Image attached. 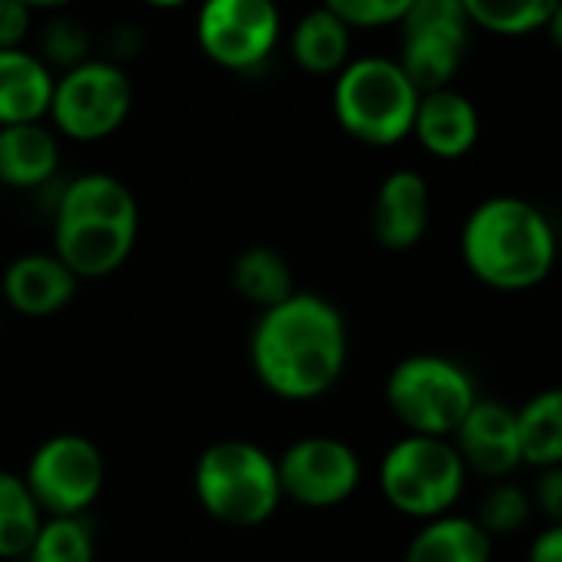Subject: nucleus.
<instances>
[{
  "label": "nucleus",
  "instance_id": "20",
  "mask_svg": "<svg viewBox=\"0 0 562 562\" xmlns=\"http://www.w3.org/2000/svg\"><path fill=\"white\" fill-rule=\"evenodd\" d=\"M352 30L326 7L300 16L290 33V56L310 76H336L352 56Z\"/></svg>",
  "mask_w": 562,
  "mask_h": 562
},
{
  "label": "nucleus",
  "instance_id": "18",
  "mask_svg": "<svg viewBox=\"0 0 562 562\" xmlns=\"http://www.w3.org/2000/svg\"><path fill=\"white\" fill-rule=\"evenodd\" d=\"M56 72L33 49H0V125L43 122Z\"/></svg>",
  "mask_w": 562,
  "mask_h": 562
},
{
  "label": "nucleus",
  "instance_id": "33",
  "mask_svg": "<svg viewBox=\"0 0 562 562\" xmlns=\"http://www.w3.org/2000/svg\"><path fill=\"white\" fill-rule=\"evenodd\" d=\"M148 7H158V10H178V7H184V3H191V0H145Z\"/></svg>",
  "mask_w": 562,
  "mask_h": 562
},
{
  "label": "nucleus",
  "instance_id": "27",
  "mask_svg": "<svg viewBox=\"0 0 562 562\" xmlns=\"http://www.w3.org/2000/svg\"><path fill=\"white\" fill-rule=\"evenodd\" d=\"M36 56L49 66V69H72L82 59H89V33L79 20L72 16H53L43 30H40V49Z\"/></svg>",
  "mask_w": 562,
  "mask_h": 562
},
{
  "label": "nucleus",
  "instance_id": "21",
  "mask_svg": "<svg viewBox=\"0 0 562 562\" xmlns=\"http://www.w3.org/2000/svg\"><path fill=\"white\" fill-rule=\"evenodd\" d=\"M520 464L533 471L562 468V392L547 389L514 408Z\"/></svg>",
  "mask_w": 562,
  "mask_h": 562
},
{
  "label": "nucleus",
  "instance_id": "28",
  "mask_svg": "<svg viewBox=\"0 0 562 562\" xmlns=\"http://www.w3.org/2000/svg\"><path fill=\"white\" fill-rule=\"evenodd\" d=\"M326 10H333L349 30H379L402 23L412 0H323Z\"/></svg>",
  "mask_w": 562,
  "mask_h": 562
},
{
  "label": "nucleus",
  "instance_id": "24",
  "mask_svg": "<svg viewBox=\"0 0 562 562\" xmlns=\"http://www.w3.org/2000/svg\"><path fill=\"white\" fill-rule=\"evenodd\" d=\"M40 524L43 514L23 477L13 471H0V560H23Z\"/></svg>",
  "mask_w": 562,
  "mask_h": 562
},
{
  "label": "nucleus",
  "instance_id": "10",
  "mask_svg": "<svg viewBox=\"0 0 562 562\" xmlns=\"http://www.w3.org/2000/svg\"><path fill=\"white\" fill-rule=\"evenodd\" d=\"M471 23L461 0H412L402 16L398 66L418 92L451 86L464 63Z\"/></svg>",
  "mask_w": 562,
  "mask_h": 562
},
{
  "label": "nucleus",
  "instance_id": "26",
  "mask_svg": "<svg viewBox=\"0 0 562 562\" xmlns=\"http://www.w3.org/2000/svg\"><path fill=\"white\" fill-rule=\"evenodd\" d=\"M533 517V501L524 487L510 484V481H494V487L481 497V507L474 514L477 527L497 540V537H510L520 533Z\"/></svg>",
  "mask_w": 562,
  "mask_h": 562
},
{
  "label": "nucleus",
  "instance_id": "15",
  "mask_svg": "<svg viewBox=\"0 0 562 562\" xmlns=\"http://www.w3.org/2000/svg\"><path fill=\"white\" fill-rule=\"evenodd\" d=\"M76 290H79V280L53 250L20 254L7 263L0 277L3 303L26 319H46V316L63 313L72 303Z\"/></svg>",
  "mask_w": 562,
  "mask_h": 562
},
{
  "label": "nucleus",
  "instance_id": "11",
  "mask_svg": "<svg viewBox=\"0 0 562 562\" xmlns=\"http://www.w3.org/2000/svg\"><path fill=\"white\" fill-rule=\"evenodd\" d=\"M277 477L283 501L306 510L342 507L362 484L359 451L333 435H310L293 441L277 458Z\"/></svg>",
  "mask_w": 562,
  "mask_h": 562
},
{
  "label": "nucleus",
  "instance_id": "4",
  "mask_svg": "<svg viewBox=\"0 0 562 562\" xmlns=\"http://www.w3.org/2000/svg\"><path fill=\"white\" fill-rule=\"evenodd\" d=\"M191 484L201 510L237 530L267 524L283 504L277 458L244 438H224L204 448Z\"/></svg>",
  "mask_w": 562,
  "mask_h": 562
},
{
  "label": "nucleus",
  "instance_id": "5",
  "mask_svg": "<svg viewBox=\"0 0 562 562\" xmlns=\"http://www.w3.org/2000/svg\"><path fill=\"white\" fill-rule=\"evenodd\" d=\"M422 92L392 56H359L336 72L333 112L339 128L372 148H392L412 135Z\"/></svg>",
  "mask_w": 562,
  "mask_h": 562
},
{
  "label": "nucleus",
  "instance_id": "13",
  "mask_svg": "<svg viewBox=\"0 0 562 562\" xmlns=\"http://www.w3.org/2000/svg\"><path fill=\"white\" fill-rule=\"evenodd\" d=\"M451 445L464 461L468 474L487 481H507L517 468H524L514 408L497 398H477L458 425V431L451 435Z\"/></svg>",
  "mask_w": 562,
  "mask_h": 562
},
{
  "label": "nucleus",
  "instance_id": "25",
  "mask_svg": "<svg viewBox=\"0 0 562 562\" xmlns=\"http://www.w3.org/2000/svg\"><path fill=\"white\" fill-rule=\"evenodd\" d=\"M26 562H95V530L89 517H43Z\"/></svg>",
  "mask_w": 562,
  "mask_h": 562
},
{
  "label": "nucleus",
  "instance_id": "31",
  "mask_svg": "<svg viewBox=\"0 0 562 562\" xmlns=\"http://www.w3.org/2000/svg\"><path fill=\"white\" fill-rule=\"evenodd\" d=\"M527 562H562V524H547L530 543Z\"/></svg>",
  "mask_w": 562,
  "mask_h": 562
},
{
  "label": "nucleus",
  "instance_id": "8",
  "mask_svg": "<svg viewBox=\"0 0 562 562\" xmlns=\"http://www.w3.org/2000/svg\"><path fill=\"white\" fill-rule=\"evenodd\" d=\"M132 99L128 72L112 59L89 56L56 76L46 119L53 132L69 142H102L125 125Z\"/></svg>",
  "mask_w": 562,
  "mask_h": 562
},
{
  "label": "nucleus",
  "instance_id": "1",
  "mask_svg": "<svg viewBox=\"0 0 562 562\" xmlns=\"http://www.w3.org/2000/svg\"><path fill=\"white\" fill-rule=\"evenodd\" d=\"M254 379L280 402L329 395L349 366V323L342 310L310 290H293L260 310L247 342Z\"/></svg>",
  "mask_w": 562,
  "mask_h": 562
},
{
  "label": "nucleus",
  "instance_id": "7",
  "mask_svg": "<svg viewBox=\"0 0 562 562\" xmlns=\"http://www.w3.org/2000/svg\"><path fill=\"white\" fill-rule=\"evenodd\" d=\"M468 468L451 438L402 435L379 464V487L389 507L408 520L451 514L468 487Z\"/></svg>",
  "mask_w": 562,
  "mask_h": 562
},
{
  "label": "nucleus",
  "instance_id": "17",
  "mask_svg": "<svg viewBox=\"0 0 562 562\" xmlns=\"http://www.w3.org/2000/svg\"><path fill=\"white\" fill-rule=\"evenodd\" d=\"M59 171V135L43 122L0 125V188L36 191Z\"/></svg>",
  "mask_w": 562,
  "mask_h": 562
},
{
  "label": "nucleus",
  "instance_id": "6",
  "mask_svg": "<svg viewBox=\"0 0 562 562\" xmlns=\"http://www.w3.org/2000/svg\"><path fill=\"white\" fill-rule=\"evenodd\" d=\"M481 398L474 375L451 356L415 352L392 366L385 402L405 435L451 438Z\"/></svg>",
  "mask_w": 562,
  "mask_h": 562
},
{
  "label": "nucleus",
  "instance_id": "3",
  "mask_svg": "<svg viewBox=\"0 0 562 562\" xmlns=\"http://www.w3.org/2000/svg\"><path fill=\"white\" fill-rule=\"evenodd\" d=\"M138 240V201L109 171L72 178L53 211V254L76 280H105L125 267Z\"/></svg>",
  "mask_w": 562,
  "mask_h": 562
},
{
  "label": "nucleus",
  "instance_id": "23",
  "mask_svg": "<svg viewBox=\"0 0 562 562\" xmlns=\"http://www.w3.org/2000/svg\"><path fill=\"white\" fill-rule=\"evenodd\" d=\"M468 23L494 36H530L557 26L562 0H461Z\"/></svg>",
  "mask_w": 562,
  "mask_h": 562
},
{
  "label": "nucleus",
  "instance_id": "12",
  "mask_svg": "<svg viewBox=\"0 0 562 562\" xmlns=\"http://www.w3.org/2000/svg\"><path fill=\"white\" fill-rule=\"evenodd\" d=\"M277 0H201L194 33L211 63L231 72L257 69L280 40Z\"/></svg>",
  "mask_w": 562,
  "mask_h": 562
},
{
  "label": "nucleus",
  "instance_id": "32",
  "mask_svg": "<svg viewBox=\"0 0 562 562\" xmlns=\"http://www.w3.org/2000/svg\"><path fill=\"white\" fill-rule=\"evenodd\" d=\"M20 3L30 7V10H59V7H66L72 0H20Z\"/></svg>",
  "mask_w": 562,
  "mask_h": 562
},
{
  "label": "nucleus",
  "instance_id": "14",
  "mask_svg": "<svg viewBox=\"0 0 562 562\" xmlns=\"http://www.w3.org/2000/svg\"><path fill=\"white\" fill-rule=\"evenodd\" d=\"M431 224V188L422 171L398 168L392 171L372 201V237L392 254L418 247Z\"/></svg>",
  "mask_w": 562,
  "mask_h": 562
},
{
  "label": "nucleus",
  "instance_id": "22",
  "mask_svg": "<svg viewBox=\"0 0 562 562\" xmlns=\"http://www.w3.org/2000/svg\"><path fill=\"white\" fill-rule=\"evenodd\" d=\"M231 286L240 300H247L257 310L277 306L286 300L293 286V270L273 247H247L231 263Z\"/></svg>",
  "mask_w": 562,
  "mask_h": 562
},
{
  "label": "nucleus",
  "instance_id": "9",
  "mask_svg": "<svg viewBox=\"0 0 562 562\" xmlns=\"http://www.w3.org/2000/svg\"><path fill=\"white\" fill-rule=\"evenodd\" d=\"M43 517H86L105 487L102 451L76 431L40 441L20 474Z\"/></svg>",
  "mask_w": 562,
  "mask_h": 562
},
{
  "label": "nucleus",
  "instance_id": "19",
  "mask_svg": "<svg viewBox=\"0 0 562 562\" xmlns=\"http://www.w3.org/2000/svg\"><path fill=\"white\" fill-rule=\"evenodd\" d=\"M491 557L494 540L477 527L474 517H461L454 510L422 520L405 550V562H491Z\"/></svg>",
  "mask_w": 562,
  "mask_h": 562
},
{
  "label": "nucleus",
  "instance_id": "29",
  "mask_svg": "<svg viewBox=\"0 0 562 562\" xmlns=\"http://www.w3.org/2000/svg\"><path fill=\"white\" fill-rule=\"evenodd\" d=\"M33 26V10L20 0H0V49H16L26 43Z\"/></svg>",
  "mask_w": 562,
  "mask_h": 562
},
{
  "label": "nucleus",
  "instance_id": "30",
  "mask_svg": "<svg viewBox=\"0 0 562 562\" xmlns=\"http://www.w3.org/2000/svg\"><path fill=\"white\" fill-rule=\"evenodd\" d=\"M533 510L547 517V524H562V468L537 471V491L530 494Z\"/></svg>",
  "mask_w": 562,
  "mask_h": 562
},
{
  "label": "nucleus",
  "instance_id": "34",
  "mask_svg": "<svg viewBox=\"0 0 562 562\" xmlns=\"http://www.w3.org/2000/svg\"><path fill=\"white\" fill-rule=\"evenodd\" d=\"M0 198H3V188H0Z\"/></svg>",
  "mask_w": 562,
  "mask_h": 562
},
{
  "label": "nucleus",
  "instance_id": "16",
  "mask_svg": "<svg viewBox=\"0 0 562 562\" xmlns=\"http://www.w3.org/2000/svg\"><path fill=\"white\" fill-rule=\"evenodd\" d=\"M412 135L428 155L441 161H458L471 155L481 138V112L454 86L431 89V92H422L418 99Z\"/></svg>",
  "mask_w": 562,
  "mask_h": 562
},
{
  "label": "nucleus",
  "instance_id": "2",
  "mask_svg": "<svg viewBox=\"0 0 562 562\" xmlns=\"http://www.w3.org/2000/svg\"><path fill=\"white\" fill-rule=\"evenodd\" d=\"M461 257L477 283L497 293H527L557 267V227L533 201L494 194L468 214Z\"/></svg>",
  "mask_w": 562,
  "mask_h": 562
}]
</instances>
